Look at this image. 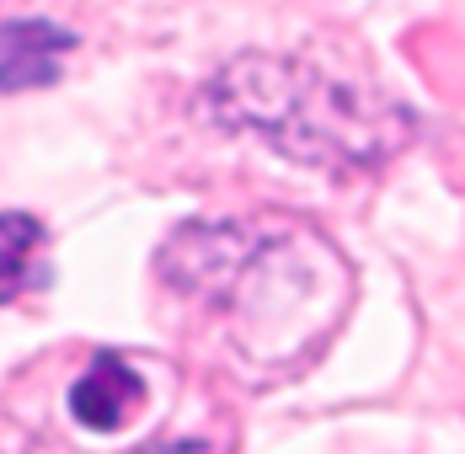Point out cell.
Here are the masks:
<instances>
[{
	"label": "cell",
	"instance_id": "1",
	"mask_svg": "<svg viewBox=\"0 0 465 454\" xmlns=\"http://www.w3.org/2000/svg\"><path fill=\"white\" fill-rule=\"evenodd\" d=\"M161 272L183 294L214 300V305L252 289V300L235 305V321L241 331L246 321L268 326V359L316 353L348 311V268L305 225H187L161 252Z\"/></svg>",
	"mask_w": 465,
	"mask_h": 454
},
{
	"label": "cell",
	"instance_id": "2",
	"mask_svg": "<svg viewBox=\"0 0 465 454\" xmlns=\"http://www.w3.org/2000/svg\"><path fill=\"white\" fill-rule=\"evenodd\" d=\"M209 113L316 172H374L412 139V113L385 91L283 54L231 59L209 86Z\"/></svg>",
	"mask_w": 465,
	"mask_h": 454
},
{
	"label": "cell",
	"instance_id": "3",
	"mask_svg": "<svg viewBox=\"0 0 465 454\" xmlns=\"http://www.w3.org/2000/svg\"><path fill=\"white\" fill-rule=\"evenodd\" d=\"M140 401H144L140 374L118 359V353H96V363L86 369V380H75V390H70L75 422L92 428V433H118Z\"/></svg>",
	"mask_w": 465,
	"mask_h": 454
},
{
	"label": "cell",
	"instance_id": "4",
	"mask_svg": "<svg viewBox=\"0 0 465 454\" xmlns=\"http://www.w3.org/2000/svg\"><path fill=\"white\" fill-rule=\"evenodd\" d=\"M38 246H44V225L33 214H0V305H11L27 289Z\"/></svg>",
	"mask_w": 465,
	"mask_h": 454
},
{
	"label": "cell",
	"instance_id": "5",
	"mask_svg": "<svg viewBox=\"0 0 465 454\" xmlns=\"http://www.w3.org/2000/svg\"><path fill=\"white\" fill-rule=\"evenodd\" d=\"M64 48H75V33L54 27L44 16L0 22V59H11V54H64Z\"/></svg>",
	"mask_w": 465,
	"mask_h": 454
},
{
	"label": "cell",
	"instance_id": "6",
	"mask_svg": "<svg viewBox=\"0 0 465 454\" xmlns=\"http://www.w3.org/2000/svg\"><path fill=\"white\" fill-rule=\"evenodd\" d=\"M59 64L54 54H11L0 59V91H22V86H54Z\"/></svg>",
	"mask_w": 465,
	"mask_h": 454
}]
</instances>
